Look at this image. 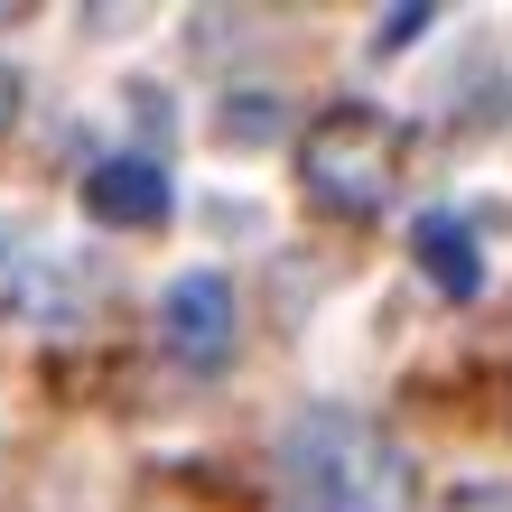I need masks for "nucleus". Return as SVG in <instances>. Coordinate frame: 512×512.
I'll return each mask as SVG.
<instances>
[{
    "label": "nucleus",
    "mask_w": 512,
    "mask_h": 512,
    "mask_svg": "<svg viewBox=\"0 0 512 512\" xmlns=\"http://www.w3.org/2000/svg\"><path fill=\"white\" fill-rule=\"evenodd\" d=\"M419 28H429V0H401V10H382V28H373V47H382V56H401V47L419 38Z\"/></svg>",
    "instance_id": "423d86ee"
},
{
    "label": "nucleus",
    "mask_w": 512,
    "mask_h": 512,
    "mask_svg": "<svg viewBox=\"0 0 512 512\" xmlns=\"http://www.w3.org/2000/svg\"><path fill=\"white\" fill-rule=\"evenodd\" d=\"M410 252H419V270L438 280V298H475V289H485V261H475V243H466L457 215H419V224H410Z\"/></svg>",
    "instance_id": "39448f33"
},
{
    "label": "nucleus",
    "mask_w": 512,
    "mask_h": 512,
    "mask_svg": "<svg viewBox=\"0 0 512 512\" xmlns=\"http://www.w3.org/2000/svg\"><path fill=\"white\" fill-rule=\"evenodd\" d=\"M401 168H410V122H391L382 103H336L298 131V187H308V205H326L345 224L382 215Z\"/></svg>",
    "instance_id": "f03ea898"
},
{
    "label": "nucleus",
    "mask_w": 512,
    "mask_h": 512,
    "mask_svg": "<svg viewBox=\"0 0 512 512\" xmlns=\"http://www.w3.org/2000/svg\"><path fill=\"white\" fill-rule=\"evenodd\" d=\"M233 280L224 270H177L168 298H159V345L177 354V364H196V373H215L224 354H233Z\"/></svg>",
    "instance_id": "7ed1b4c3"
},
{
    "label": "nucleus",
    "mask_w": 512,
    "mask_h": 512,
    "mask_svg": "<svg viewBox=\"0 0 512 512\" xmlns=\"http://www.w3.org/2000/svg\"><path fill=\"white\" fill-rule=\"evenodd\" d=\"M168 177L159 159H94L84 168V215H94L103 233H159L168 224Z\"/></svg>",
    "instance_id": "20e7f679"
},
{
    "label": "nucleus",
    "mask_w": 512,
    "mask_h": 512,
    "mask_svg": "<svg viewBox=\"0 0 512 512\" xmlns=\"http://www.w3.org/2000/svg\"><path fill=\"white\" fill-rule=\"evenodd\" d=\"M19 122V66H0V131Z\"/></svg>",
    "instance_id": "6e6552de"
},
{
    "label": "nucleus",
    "mask_w": 512,
    "mask_h": 512,
    "mask_svg": "<svg viewBox=\"0 0 512 512\" xmlns=\"http://www.w3.org/2000/svg\"><path fill=\"white\" fill-rule=\"evenodd\" d=\"M280 494L289 512H410V457L382 419L317 401L280 429Z\"/></svg>",
    "instance_id": "f257e3e1"
},
{
    "label": "nucleus",
    "mask_w": 512,
    "mask_h": 512,
    "mask_svg": "<svg viewBox=\"0 0 512 512\" xmlns=\"http://www.w3.org/2000/svg\"><path fill=\"white\" fill-rule=\"evenodd\" d=\"M447 512H512V485H457Z\"/></svg>",
    "instance_id": "0eeeda50"
}]
</instances>
